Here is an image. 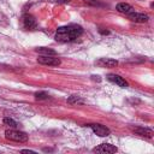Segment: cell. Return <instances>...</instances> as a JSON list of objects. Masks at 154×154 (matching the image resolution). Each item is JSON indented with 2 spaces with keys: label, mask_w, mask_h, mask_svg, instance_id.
I'll use <instances>...</instances> for the list:
<instances>
[{
  "label": "cell",
  "mask_w": 154,
  "mask_h": 154,
  "mask_svg": "<svg viewBox=\"0 0 154 154\" xmlns=\"http://www.w3.org/2000/svg\"><path fill=\"white\" fill-rule=\"evenodd\" d=\"M89 126H90L91 130H93L97 136H100V137H106V136H108V135L111 134L109 129L106 128L105 125H101V124H90Z\"/></svg>",
  "instance_id": "cell-5"
},
{
  "label": "cell",
  "mask_w": 154,
  "mask_h": 154,
  "mask_svg": "<svg viewBox=\"0 0 154 154\" xmlns=\"http://www.w3.org/2000/svg\"><path fill=\"white\" fill-rule=\"evenodd\" d=\"M107 79H108V81H111L112 83H114V84H117V85L122 87V88H126V87H128V82H126L123 77H120V76H118V75L109 73V75L107 76Z\"/></svg>",
  "instance_id": "cell-7"
},
{
  "label": "cell",
  "mask_w": 154,
  "mask_h": 154,
  "mask_svg": "<svg viewBox=\"0 0 154 154\" xmlns=\"http://www.w3.org/2000/svg\"><path fill=\"white\" fill-rule=\"evenodd\" d=\"M93 150L96 152V153H116L118 149H117V147L113 146V144L102 143V144H100L99 147H95Z\"/></svg>",
  "instance_id": "cell-6"
},
{
  "label": "cell",
  "mask_w": 154,
  "mask_h": 154,
  "mask_svg": "<svg viewBox=\"0 0 154 154\" xmlns=\"http://www.w3.org/2000/svg\"><path fill=\"white\" fill-rule=\"evenodd\" d=\"M84 2H85V4L94 5V6H96V5H97V1H96V0H84Z\"/></svg>",
  "instance_id": "cell-16"
},
{
  "label": "cell",
  "mask_w": 154,
  "mask_h": 154,
  "mask_svg": "<svg viewBox=\"0 0 154 154\" xmlns=\"http://www.w3.org/2000/svg\"><path fill=\"white\" fill-rule=\"evenodd\" d=\"M128 16H129V18H130L132 22H136V23H146V22H148V19H149V17H148L147 14H144V13L131 12V13H129Z\"/></svg>",
  "instance_id": "cell-9"
},
{
  "label": "cell",
  "mask_w": 154,
  "mask_h": 154,
  "mask_svg": "<svg viewBox=\"0 0 154 154\" xmlns=\"http://www.w3.org/2000/svg\"><path fill=\"white\" fill-rule=\"evenodd\" d=\"M5 137L10 141H14V142H26L28 141V135L23 131H18L14 129H10L5 131Z\"/></svg>",
  "instance_id": "cell-2"
},
{
  "label": "cell",
  "mask_w": 154,
  "mask_h": 154,
  "mask_svg": "<svg viewBox=\"0 0 154 154\" xmlns=\"http://www.w3.org/2000/svg\"><path fill=\"white\" fill-rule=\"evenodd\" d=\"M4 124H5V125H8V126H11V128H13V129H16V128L18 126V123L14 122V120L11 119V118H4Z\"/></svg>",
  "instance_id": "cell-14"
},
{
  "label": "cell",
  "mask_w": 154,
  "mask_h": 154,
  "mask_svg": "<svg viewBox=\"0 0 154 154\" xmlns=\"http://www.w3.org/2000/svg\"><path fill=\"white\" fill-rule=\"evenodd\" d=\"M134 131H135L137 135L143 136V137L150 138V137L153 136V130H150V129H148V128H136V129H134Z\"/></svg>",
  "instance_id": "cell-11"
},
{
  "label": "cell",
  "mask_w": 154,
  "mask_h": 154,
  "mask_svg": "<svg viewBox=\"0 0 154 154\" xmlns=\"http://www.w3.org/2000/svg\"><path fill=\"white\" fill-rule=\"evenodd\" d=\"M95 64L100 67H114L118 65V61L114 59H109V58H101V59L96 60Z\"/></svg>",
  "instance_id": "cell-8"
},
{
  "label": "cell",
  "mask_w": 154,
  "mask_h": 154,
  "mask_svg": "<svg viewBox=\"0 0 154 154\" xmlns=\"http://www.w3.org/2000/svg\"><path fill=\"white\" fill-rule=\"evenodd\" d=\"M37 63L48 66H59L61 64V60L54 55H40L37 58Z\"/></svg>",
  "instance_id": "cell-3"
},
{
  "label": "cell",
  "mask_w": 154,
  "mask_h": 154,
  "mask_svg": "<svg viewBox=\"0 0 154 154\" xmlns=\"http://www.w3.org/2000/svg\"><path fill=\"white\" fill-rule=\"evenodd\" d=\"M116 10H117L118 12H120V13H125V14H129V13L134 12L132 6L129 5V4H125V2H120V4H118L117 7H116Z\"/></svg>",
  "instance_id": "cell-10"
},
{
  "label": "cell",
  "mask_w": 154,
  "mask_h": 154,
  "mask_svg": "<svg viewBox=\"0 0 154 154\" xmlns=\"http://www.w3.org/2000/svg\"><path fill=\"white\" fill-rule=\"evenodd\" d=\"M83 34V29L77 24H69L65 26L58 28L55 32V40L58 42H70L78 38Z\"/></svg>",
  "instance_id": "cell-1"
},
{
  "label": "cell",
  "mask_w": 154,
  "mask_h": 154,
  "mask_svg": "<svg viewBox=\"0 0 154 154\" xmlns=\"http://www.w3.org/2000/svg\"><path fill=\"white\" fill-rule=\"evenodd\" d=\"M57 2H60V4H67V2H70L71 0H55Z\"/></svg>",
  "instance_id": "cell-17"
},
{
  "label": "cell",
  "mask_w": 154,
  "mask_h": 154,
  "mask_svg": "<svg viewBox=\"0 0 154 154\" xmlns=\"http://www.w3.org/2000/svg\"><path fill=\"white\" fill-rule=\"evenodd\" d=\"M22 25H23V28L25 30H34L37 26L35 18L31 14H29V13H26V14H24L22 17Z\"/></svg>",
  "instance_id": "cell-4"
},
{
  "label": "cell",
  "mask_w": 154,
  "mask_h": 154,
  "mask_svg": "<svg viewBox=\"0 0 154 154\" xmlns=\"http://www.w3.org/2000/svg\"><path fill=\"white\" fill-rule=\"evenodd\" d=\"M36 52L42 53L43 55H55V51L49 49V48H46V47H40V48L36 49Z\"/></svg>",
  "instance_id": "cell-13"
},
{
  "label": "cell",
  "mask_w": 154,
  "mask_h": 154,
  "mask_svg": "<svg viewBox=\"0 0 154 154\" xmlns=\"http://www.w3.org/2000/svg\"><path fill=\"white\" fill-rule=\"evenodd\" d=\"M22 153H35V152H32V150H28V149H23V150H20Z\"/></svg>",
  "instance_id": "cell-18"
},
{
  "label": "cell",
  "mask_w": 154,
  "mask_h": 154,
  "mask_svg": "<svg viewBox=\"0 0 154 154\" xmlns=\"http://www.w3.org/2000/svg\"><path fill=\"white\" fill-rule=\"evenodd\" d=\"M35 97L38 99V100H43V99H47L48 97V94L45 93V91H40V93H36L35 94Z\"/></svg>",
  "instance_id": "cell-15"
},
{
  "label": "cell",
  "mask_w": 154,
  "mask_h": 154,
  "mask_svg": "<svg viewBox=\"0 0 154 154\" xmlns=\"http://www.w3.org/2000/svg\"><path fill=\"white\" fill-rule=\"evenodd\" d=\"M67 102H69L70 105H81V103H83V102H84V100H83V99H81L79 96L72 95V96H70V97L67 99Z\"/></svg>",
  "instance_id": "cell-12"
}]
</instances>
